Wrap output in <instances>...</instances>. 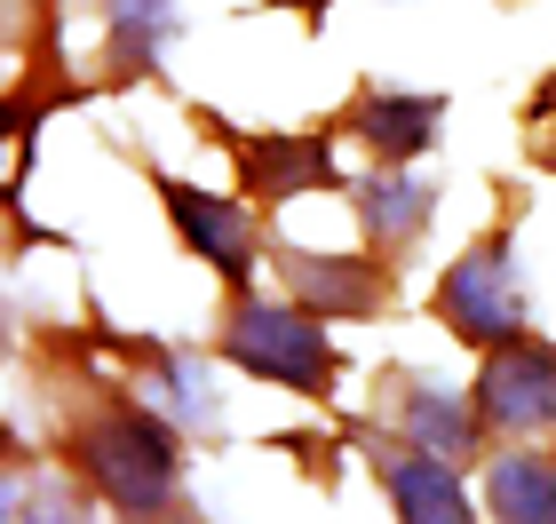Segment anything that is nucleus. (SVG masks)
Segmentation results:
<instances>
[{"label":"nucleus","mask_w":556,"mask_h":524,"mask_svg":"<svg viewBox=\"0 0 556 524\" xmlns=\"http://www.w3.org/2000/svg\"><path fill=\"white\" fill-rule=\"evenodd\" d=\"M184 421L175 413H151L136 397H112L96 406L80 430H72V461H80L88 493L119 516H175L191 509L184 501Z\"/></svg>","instance_id":"1"},{"label":"nucleus","mask_w":556,"mask_h":524,"mask_svg":"<svg viewBox=\"0 0 556 524\" xmlns=\"http://www.w3.org/2000/svg\"><path fill=\"white\" fill-rule=\"evenodd\" d=\"M215 358L247 382H278L302 397H326L342 382V349L326 334V318L302 310L294 294H255V286H231L223 327H215Z\"/></svg>","instance_id":"2"},{"label":"nucleus","mask_w":556,"mask_h":524,"mask_svg":"<svg viewBox=\"0 0 556 524\" xmlns=\"http://www.w3.org/2000/svg\"><path fill=\"white\" fill-rule=\"evenodd\" d=\"M429 318H438L462 349H477V358L533 327L525 270H517V231H509V222L485 231V239H469L462 255L438 270V286H429Z\"/></svg>","instance_id":"3"},{"label":"nucleus","mask_w":556,"mask_h":524,"mask_svg":"<svg viewBox=\"0 0 556 524\" xmlns=\"http://www.w3.org/2000/svg\"><path fill=\"white\" fill-rule=\"evenodd\" d=\"M207 128L223 136V152H231L239 167V183L247 199L270 215V207H294V199H311V191H350V175L334 159V136H342V119L334 128H223L215 112H199Z\"/></svg>","instance_id":"4"},{"label":"nucleus","mask_w":556,"mask_h":524,"mask_svg":"<svg viewBox=\"0 0 556 524\" xmlns=\"http://www.w3.org/2000/svg\"><path fill=\"white\" fill-rule=\"evenodd\" d=\"M151 191H160V207L175 222V239H184V255H199L215 270L223 286H255V270L270 263V231H263V207L255 199H223V191H199L184 175L151 167Z\"/></svg>","instance_id":"5"},{"label":"nucleus","mask_w":556,"mask_h":524,"mask_svg":"<svg viewBox=\"0 0 556 524\" xmlns=\"http://www.w3.org/2000/svg\"><path fill=\"white\" fill-rule=\"evenodd\" d=\"M469 397H477L493 437H556V342H541L525 327L501 349H485Z\"/></svg>","instance_id":"6"},{"label":"nucleus","mask_w":556,"mask_h":524,"mask_svg":"<svg viewBox=\"0 0 556 524\" xmlns=\"http://www.w3.org/2000/svg\"><path fill=\"white\" fill-rule=\"evenodd\" d=\"M270 270L287 279V294L302 310H318L326 327L334 318H390L397 303V263L390 255H326V246H287L270 239Z\"/></svg>","instance_id":"7"},{"label":"nucleus","mask_w":556,"mask_h":524,"mask_svg":"<svg viewBox=\"0 0 556 524\" xmlns=\"http://www.w3.org/2000/svg\"><path fill=\"white\" fill-rule=\"evenodd\" d=\"M445 95H429V88H382V80H366L358 95L342 104V136H358L374 159H390V167H414L421 152H438V136H445Z\"/></svg>","instance_id":"8"},{"label":"nucleus","mask_w":556,"mask_h":524,"mask_svg":"<svg viewBox=\"0 0 556 524\" xmlns=\"http://www.w3.org/2000/svg\"><path fill=\"white\" fill-rule=\"evenodd\" d=\"M350 215H358V231L374 255H390V263H406L414 246L429 239V222H438V183H421L414 167H390V159H374L358 183H350Z\"/></svg>","instance_id":"9"},{"label":"nucleus","mask_w":556,"mask_h":524,"mask_svg":"<svg viewBox=\"0 0 556 524\" xmlns=\"http://www.w3.org/2000/svg\"><path fill=\"white\" fill-rule=\"evenodd\" d=\"M397 437L421 445V453H445V461H477V445H485V413H477V397L462 389H438V382H421L414 366H397Z\"/></svg>","instance_id":"10"},{"label":"nucleus","mask_w":556,"mask_h":524,"mask_svg":"<svg viewBox=\"0 0 556 524\" xmlns=\"http://www.w3.org/2000/svg\"><path fill=\"white\" fill-rule=\"evenodd\" d=\"M382 493H390V509L406 524H469V516H485V501L462 485V461L421 453V445L382 453Z\"/></svg>","instance_id":"11"},{"label":"nucleus","mask_w":556,"mask_h":524,"mask_svg":"<svg viewBox=\"0 0 556 524\" xmlns=\"http://www.w3.org/2000/svg\"><path fill=\"white\" fill-rule=\"evenodd\" d=\"M184 33V0H104V88L160 80V48Z\"/></svg>","instance_id":"12"},{"label":"nucleus","mask_w":556,"mask_h":524,"mask_svg":"<svg viewBox=\"0 0 556 524\" xmlns=\"http://www.w3.org/2000/svg\"><path fill=\"white\" fill-rule=\"evenodd\" d=\"M477 501L501 524H556V461L541 445H501L477 477Z\"/></svg>","instance_id":"13"},{"label":"nucleus","mask_w":556,"mask_h":524,"mask_svg":"<svg viewBox=\"0 0 556 524\" xmlns=\"http://www.w3.org/2000/svg\"><path fill=\"white\" fill-rule=\"evenodd\" d=\"M160 389H167V413L184 421V430H207L223 413V397L207 382V358H191V349H160Z\"/></svg>","instance_id":"14"},{"label":"nucleus","mask_w":556,"mask_h":524,"mask_svg":"<svg viewBox=\"0 0 556 524\" xmlns=\"http://www.w3.org/2000/svg\"><path fill=\"white\" fill-rule=\"evenodd\" d=\"M548 112H556V72L533 88V104H525V128H533V119H548Z\"/></svg>","instance_id":"15"},{"label":"nucleus","mask_w":556,"mask_h":524,"mask_svg":"<svg viewBox=\"0 0 556 524\" xmlns=\"http://www.w3.org/2000/svg\"><path fill=\"white\" fill-rule=\"evenodd\" d=\"M278 9H294V16H311V24H318L326 9H334V0H278Z\"/></svg>","instance_id":"16"},{"label":"nucleus","mask_w":556,"mask_h":524,"mask_svg":"<svg viewBox=\"0 0 556 524\" xmlns=\"http://www.w3.org/2000/svg\"><path fill=\"white\" fill-rule=\"evenodd\" d=\"M533 159H541V167H556V143H533Z\"/></svg>","instance_id":"17"}]
</instances>
